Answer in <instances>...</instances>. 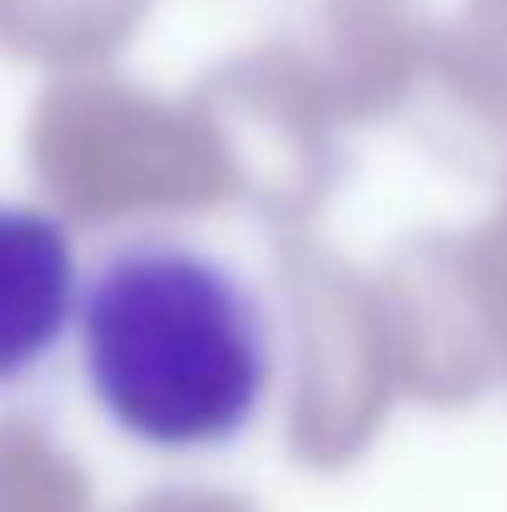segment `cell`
I'll list each match as a JSON object with an SVG mask.
<instances>
[{
	"mask_svg": "<svg viewBox=\"0 0 507 512\" xmlns=\"http://www.w3.org/2000/svg\"><path fill=\"white\" fill-rule=\"evenodd\" d=\"M80 314L75 244L60 219L0 204V383L35 373Z\"/></svg>",
	"mask_w": 507,
	"mask_h": 512,
	"instance_id": "obj_2",
	"label": "cell"
},
{
	"mask_svg": "<svg viewBox=\"0 0 507 512\" xmlns=\"http://www.w3.org/2000/svg\"><path fill=\"white\" fill-rule=\"evenodd\" d=\"M85 378L105 418L145 448L234 443L269 393V324L234 269L189 244H130L80 294Z\"/></svg>",
	"mask_w": 507,
	"mask_h": 512,
	"instance_id": "obj_1",
	"label": "cell"
}]
</instances>
